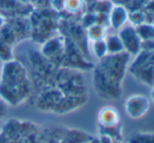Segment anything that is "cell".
Wrapping results in <instances>:
<instances>
[{
	"mask_svg": "<svg viewBox=\"0 0 154 143\" xmlns=\"http://www.w3.org/2000/svg\"><path fill=\"white\" fill-rule=\"evenodd\" d=\"M134 57L130 65L132 75L142 83L154 86V52L142 49Z\"/></svg>",
	"mask_w": 154,
	"mask_h": 143,
	"instance_id": "obj_3",
	"label": "cell"
},
{
	"mask_svg": "<svg viewBox=\"0 0 154 143\" xmlns=\"http://www.w3.org/2000/svg\"><path fill=\"white\" fill-rule=\"evenodd\" d=\"M63 3L64 0H51V5L57 10H63Z\"/></svg>",
	"mask_w": 154,
	"mask_h": 143,
	"instance_id": "obj_21",
	"label": "cell"
},
{
	"mask_svg": "<svg viewBox=\"0 0 154 143\" xmlns=\"http://www.w3.org/2000/svg\"><path fill=\"white\" fill-rule=\"evenodd\" d=\"M82 23H83V27H85L86 29L89 27L90 25L94 24L95 23V14L94 13H87V14L84 15L83 19H82Z\"/></svg>",
	"mask_w": 154,
	"mask_h": 143,
	"instance_id": "obj_19",
	"label": "cell"
},
{
	"mask_svg": "<svg viewBox=\"0 0 154 143\" xmlns=\"http://www.w3.org/2000/svg\"><path fill=\"white\" fill-rule=\"evenodd\" d=\"M86 36H87L88 40H90L91 42L95 40H100V39H105V37L107 36V27L94 23L89 27H87Z\"/></svg>",
	"mask_w": 154,
	"mask_h": 143,
	"instance_id": "obj_10",
	"label": "cell"
},
{
	"mask_svg": "<svg viewBox=\"0 0 154 143\" xmlns=\"http://www.w3.org/2000/svg\"><path fill=\"white\" fill-rule=\"evenodd\" d=\"M0 59L8 61L11 59V46L8 43L0 40Z\"/></svg>",
	"mask_w": 154,
	"mask_h": 143,
	"instance_id": "obj_18",
	"label": "cell"
},
{
	"mask_svg": "<svg viewBox=\"0 0 154 143\" xmlns=\"http://www.w3.org/2000/svg\"><path fill=\"white\" fill-rule=\"evenodd\" d=\"M128 143H154V134L137 133L130 138Z\"/></svg>",
	"mask_w": 154,
	"mask_h": 143,
	"instance_id": "obj_16",
	"label": "cell"
},
{
	"mask_svg": "<svg viewBox=\"0 0 154 143\" xmlns=\"http://www.w3.org/2000/svg\"><path fill=\"white\" fill-rule=\"evenodd\" d=\"M152 98H153V100H154V90H153V92H152Z\"/></svg>",
	"mask_w": 154,
	"mask_h": 143,
	"instance_id": "obj_27",
	"label": "cell"
},
{
	"mask_svg": "<svg viewBox=\"0 0 154 143\" xmlns=\"http://www.w3.org/2000/svg\"><path fill=\"white\" fill-rule=\"evenodd\" d=\"M64 49V43L61 39L57 38V37H53V38H49L48 40L45 41L44 44L42 45L41 52L45 58L51 59V58H56L62 55Z\"/></svg>",
	"mask_w": 154,
	"mask_h": 143,
	"instance_id": "obj_9",
	"label": "cell"
},
{
	"mask_svg": "<svg viewBox=\"0 0 154 143\" xmlns=\"http://www.w3.org/2000/svg\"><path fill=\"white\" fill-rule=\"evenodd\" d=\"M91 139H92V138H91ZM91 139L87 140V141H85V142H83V143H91Z\"/></svg>",
	"mask_w": 154,
	"mask_h": 143,
	"instance_id": "obj_26",
	"label": "cell"
},
{
	"mask_svg": "<svg viewBox=\"0 0 154 143\" xmlns=\"http://www.w3.org/2000/svg\"><path fill=\"white\" fill-rule=\"evenodd\" d=\"M92 52H93V55L97 59H102L103 57H105L108 54L105 39H100V40L92 41Z\"/></svg>",
	"mask_w": 154,
	"mask_h": 143,
	"instance_id": "obj_15",
	"label": "cell"
},
{
	"mask_svg": "<svg viewBox=\"0 0 154 143\" xmlns=\"http://www.w3.org/2000/svg\"><path fill=\"white\" fill-rule=\"evenodd\" d=\"M130 57L131 56L126 52L119 54H107L105 57L100 59L99 65L95 68L108 81L121 86L129 65Z\"/></svg>",
	"mask_w": 154,
	"mask_h": 143,
	"instance_id": "obj_2",
	"label": "cell"
},
{
	"mask_svg": "<svg viewBox=\"0 0 154 143\" xmlns=\"http://www.w3.org/2000/svg\"><path fill=\"white\" fill-rule=\"evenodd\" d=\"M150 103L144 95H133L126 100L125 108L127 115L132 119H140L148 113Z\"/></svg>",
	"mask_w": 154,
	"mask_h": 143,
	"instance_id": "obj_6",
	"label": "cell"
},
{
	"mask_svg": "<svg viewBox=\"0 0 154 143\" xmlns=\"http://www.w3.org/2000/svg\"><path fill=\"white\" fill-rule=\"evenodd\" d=\"M97 121H99L100 126L104 127L118 125L120 124L121 121L120 113L113 106H110V105L104 106L100 110L99 114H97Z\"/></svg>",
	"mask_w": 154,
	"mask_h": 143,
	"instance_id": "obj_7",
	"label": "cell"
},
{
	"mask_svg": "<svg viewBox=\"0 0 154 143\" xmlns=\"http://www.w3.org/2000/svg\"><path fill=\"white\" fill-rule=\"evenodd\" d=\"M97 1H106V0H97Z\"/></svg>",
	"mask_w": 154,
	"mask_h": 143,
	"instance_id": "obj_28",
	"label": "cell"
},
{
	"mask_svg": "<svg viewBox=\"0 0 154 143\" xmlns=\"http://www.w3.org/2000/svg\"><path fill=\"white\" fill-rule=\"evenodd\" d=\"M8 104L3 100V99L0 98V120H1L3 117H5L6 113H8Z\"/></svg>",
	"mask_w": 154,
	"mask_h": 143,
	"instance_id": "obj_20",
	"label": "cell"
},
{
	"mask_svg": "<svg viewBox=\"0 0 154 143\" xmlns=\"http://www.w3.org/2000/svg\"><path fill=\"white\" fill-rule=\"evenodd\" d=\"M118 35L123 43L124 51L130 56H136L142 51V40L136 33L134 25L126 23L119 30Z\"/></svg>",
	"mask_w": 154,
	"mask_h": 143,
	"instance_id": "obj_4",
	"label": "cell"
},
{
	"mask_svg": "<svg viewBox=\"0 0 154 143\" xmlns=\"http://www.w3.org/2000/svg\"><path fill=\"white\" fill-rule=\"evenodd\" d=\"M128 21L130 24L137 27V25L146 22V15L142 11H133L132 13L128 14Z\"/></svg>",
	"mask_w": 154,
	"mask_h": 143,
	"instance_id": "obj_17",
	"label": "cell"
},
{
	"mask_svg": "<svg viewBox=\"0 0 154 143\" xmlns=\"http://www.w3.org/2000/svg\"><path fill=\"white\" fill-rule=\"evenodd\" d=\"M128 14L126 8L124 5L114 4L112 5L110 12L108 13L109 18V25L113 30H120L123 25H125L128 21Z\"/></svg>",
	"mask_w": 154,
	"mask_h": 143,
	"instance_id": "obj_8",
	"label": "cell"
},
{
	"mask_svg": "<svg viewBox=\"0 0 154 143\" xmlns=\"http://www.w3.org/2000/svg\"><path fill=\"white\" fill-rule=\"evenodd\" d=\"M112 143H124L122 140H121V141H119V140H113V142Z\"/></svg>",
	"mask_w": 154,
	"mask_h": 143,
	"instance_id": "obj_25",
	"label": "cell"
},
{
	"mask_svg": "<svg viewBox=\"0 0 154 143\" xmlns=\"http://www.w3.org/2000/svg\"><path fill=\"white\" fill-rule=\"evenodd\" d=\"M135 30L142 41H148L154 39V25L152 23L144 22L135 27Z\"/></svg>",
	"mask_w": 154,
	"mask_h": 143,
	"instance_id": "obj_12",
	"label": "cell"
},
{
	"mask_svg": "<svg viewBox=\"0 0 154 143\" xmlns=\"http://www.w3.org/2000/svg\"><path fill=\"white\" fill-rule=\"evenodd\" d=\"M112 142H113V140L111 138L107 137V136L101 135V137H100V143H112Z\"/></svg>",
	"mask_w": 154,
	"mask_h": 143,
	"instance_id": "obj_22",
	"label": "cell"
},
{
	"mask_svg": "<svg viewBox=\"0 0 154 143\" xmlns=\"http://www.w3.org/2000/svg\"><path fill=\"white\" fill-rule=\"evenodd\" d=\"M85 5V0H64L63 10L69 14H77L81 12Z\"/></svg>",
	"mask_w": 154,
	"mask_h": 143,
	"instance_id": "obj_14",
	"label": "cell"
},
{
	"mask_svg": "<svg viewBox=\"0 0 154 143\" xmlns=\"http://www.w3.org/2000/svg\"><path fill=\"white\" fill-rule=\"evenodd\" d=\"M105 41H106V45H107V51L108 54H119L122 53L124 51V46L123 43L121 41L119 35H108L105 37Z\"/></svg>",
	"mask_w": 154,
	"mask_h": 143,
	"instance_id": "obj_11",
	"label": "cell"
},
{
	"mask_svg": "<svg viewBox=\"0 0 154 143\" xmlns=\"http://www.w3.org/2000/svg\"><path fill=\"white\" fill-rule=\"evenodd\" d=\"M100 133L103 136H107V137L111 138L112 140H122V126L121 124L114 125V126H100Z\"/></svg>",
	"mask_w": 154,
	"mask_h": 143,
	"instance_id": "obj_13",
	"label": "cell"
},
{
	"mask_svg": "<svg viewBox=\"0 0 154 143\" xmlns=\"http://www.w3.org/2000/svg\"><path fill=\"white\" fill-rule=\"evenodd\" d=\"M93 86L101 98L103 99H119L121 96V86L108 81L97 68L93 71Z\"/></svg>",
	"mask_w": 154,
	"mask_h": 143,
	"instance_id": "obj_5",
	"label": "cell"
},
{
	"mask_svg": "<svg viewBox=\"0 0 154 143\" xmlns=\"http://www.w3.org/2000/svg\"><path fill=\"white\" fill-rule=\"evenodd\" d=\"M29 92L26 70L16 60L3 64L0 77V98L8 105H16L26 98Z\"/></svg>",
	"mask_w": 154,
	"mask_h": 143,
	"instance_id": "obj_1",
	"label": "cell"
},
{
	"mask_svg": "<svg viewBox=\"0 0 154 143\" xmlns=\"http://www.w3.org/2000/svg\"><path fill=\"white\" fill-rule=\"evenodd\" d=\"M4 24H5V20H4L3 16H2V15H0V30H1V27H3Z\"/></svg>",
	"mask_w": 154,
	"mask_h": 143,
	"instance_id": "obj_23",
	"label": "cell"
},
{
	"mask_svg": "<svg viewBox=\"0 0 154 143\" xmlns=\"http://www.w3.org/2000/svg\"><path fill=\"white\" fill-rule=\"evenodd\" d=\"M19 2H21V3H24V4H26V3H29V2H31L32 0H18Z\"/></svg>",
	"mask_w": 154,
	"mask_h": 143,
	"instance_id": "obj_24",
	"label": "cell"
}]
</instances>
